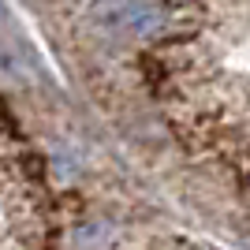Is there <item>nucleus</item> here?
Listing matches in <instances>:
<instances>
[{
    "label": "nucleus",
    "instance_id": "obj_1",
    "mask_svg": "<svg viewBox=\"0 0 250 250\" xmlns=\"http://www.w3.org/2000/svg\"><path fill=\"white\" fill-rule=\"evenodd\" d=\"M97 26L127 38H149L161 30V11L149 0H101L97 4Z\"/></svg>",
    "mask_w": 250,
    "mask_h": 250
},
{
    "label": "nucleus",
    "instance_id": "obj_2",
    "mask_svg": "<svg viewBox=\"0 0 250 250\" xmlns=\"http://www.w3.org/2000/svg\"><path fill=\"white\" fill-rule=\"evenodd\" d=\"M71 239H75L79 250H112L116 239H120V231H116L112 224H104V220H86V224L75 228Z\"/></svg>",
    "mask_w": 250,
    "mask_h": 250
}]
</instances>
